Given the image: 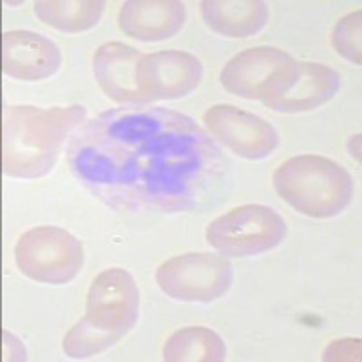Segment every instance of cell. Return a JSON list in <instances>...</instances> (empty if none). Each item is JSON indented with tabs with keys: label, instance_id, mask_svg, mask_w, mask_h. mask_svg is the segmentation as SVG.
Instances as JSON below:
<instances>
[{
	"label": "cell",
	"instance_id": "obj_1",
	"mask_svg": "<svg viewBox=\"0 0 362 362\" xmlns=\"http://www.w3.org/2000/svg\"><path fill=\"white\" fill-rule=\"evenodd\" d=\"M71 170L119 209L180 212L221 177L218 145L192 118L169 109H116L80 125L67 147Z\"/></svg>",
	"mask_w": 362,
	"mask_h": 362
},
{
	"label": "cell",
	"instance_id": "obj_2",
	"mask_svg": "<svg viewBox=\"0 0 362 362\" xmlns=\"http://www.w3.org/2000/svg\"><path fill=\"white\" fill-rule=\"evenodd\" d=\"M86 115L83 105L6 107L2 122V170L6 176L33 180L49 173L66 138L83 124Z\"/></svg>",
	"mask_w": 362,
	"mask_h": 362
},
{
	"label": "cell",
	"instance_id": "obj_3",
	"mask_svg": "<svg viewBox=\"0 0 362 362\" xmlns=\"http://www.w3.org/2000/svg\"><path fill=\"white\" fill-rule=\"evenodd\" d=\"M140 312V290L124 268H109L95 277L87 292L86 315L64 337L71 358H87L109 350L131 332Z\"/></svg>",
	"mask_w": 362,
	"mask_h": 362
},
{
	"label": "cell",
	"instance_id": "obj_4",
	"mask_svg": "<svg viewBox=\"0 0 362 362\" xmlns=\"http://www.w3.org/2000/svg\"><path fill=\"white\" fill-rule=\"evenodd\" d=\"M274 189L299 214L315 219L334 218L350 205L354 181L335 161L300 154L284 161L272 176Z\"/></svg>",
	"mask_w": 362,
	"mask_h": 362
},
{
	"label": "cell",
	"instance_id": "obj_5",
	"mask_svg": "<svg viewBox=\"0 0 362 362\" xmlns=\"http://www.w3.org/2000/svg\"><path fill=\"white\" fill-rule=\"evenodd\" d=\"M15 261L29 279L66 284L82 270L83 248L78 239L60 226H37L21 235Z\"/></svg>",
	"mask_w": 362,
	"mask_h": 362
},
{
	"label": "cell",
	"instance_id": "obj_6",
	"mask_svg": "<svg viewBox=\"0 0 362 362\" xmlns=\"http://www.w3.org/2000/svg\"><path fill=\"white\" fill-rule=\"evenodd\" d=\"M286 223L274 209L243 205L219 216L206 228V241L228 257H250L279 247Z\"/></svg>",
	"mask_w": 362,
	"mask_h": 362
},
{
	"label": "cell",
	"instance_id": "obj_7",
	"mask_svg": "<svg viewBox=\"0 0 362 362\" xmlns=\"http://www.w3.org/2000/svg\"><path fill=\"white\" fill-rule=\"evenodd\" d=\"M234 279L232 264L216 254L190 252L170 257L156 270L161 292L185 303H210L226 293Z\"/></svg>",
	"mask_w": 362,
	"mask_h": 362
},
{
	"label": "cell",
	"instance_id": "obj_8",
	"mask_svg": "<svg viewBox=\"0 0 362 362\" xmlns=\"http://www.w3.org/2000/svg\"><path fill=\"white\" fill-rule=\"evenodd\" d=\"M341 74L325 64L290 60L270 80L261 102L276 112H306L337 95Z\"/></svg>",
	"mask_w": 362,
	"mask_h": 362
},
{
	"label": "cell",
	"instance_id": "obj_9",
	"mask_svg": "<svg viewBox=\"0 0 362 362\" xmlns=\"http://www.w3.org/2000/svg\"><path fill=\"white\" fill-rule=\"evenodd\" d=\"M203 124L216 140L245 160H264L279 147V134L267 119L234 105L219 103L203 115Z\"/></svg>",
	"mask_w": 362,
	"mask_h": 362
},
{
	"label": "cell",
	"instance_id": "obj_10",
	"mask_svg": "<svg viewBox=\"0 0 362 362\" xmlns=\"http://www.w3.org/2000/svg\"><path fill=\"white\" fill-rule=\"evenodd\" d=\"M202 76L198 58L177 49L144 54L138 66V86L148 102L183 98L199 86Z\"/></svg>",
	"mask_w": 362,
	"mask_h": 362
},
{
	"label": "cell",
	"instance_id": "obj_11",
	"mask_svg": "<svg viewBox=\"0 0 362 362\" xmlns=\"http://www.w3.org/2000/svg\"><path fill=\"white\" fill-rule=\"evenodd\" d=\"M62 64V53L51 38L33 31L2 35V73L22 82L53 76Z\"/></svg>",
	"mask_w": 362,
	"mask_h": 362
},
{
	"label": "cell",
	"instance_id": "obj_12",
	"mask_svg": "<svg viewBox=\"0 0 362 362\" xmlns=\"http://www.w3.org/2000/svg\"><path fill=\"white\" fill-rule=\"evenodd\" d=\"M144 53L122 42L100 45L93 57V71L102 90L111 100L127 105L148 103L138 86V66Z\"/></svg>",
	"mask_w": 362,
	"mask_h": 362
},
{
	"label": "cell",
	"instance_id": "obj_13",
	"mask_svg": "<svg viewBox=\"0 0 362 362\" xmlns=\"http://www.w3.org/2000/svg\"><path fill=\"white\" fill-rule=\"evenodd\" d=\"M292 60L286 51L259 45L230 58L221 71L223 87L245 100H261L270 80Z\"/></svg>",
	"mask_w": 362,
	"mask_h": 362
},
{
	"label": "cell",
	"instance_id": "obj_14",
	"mask_svg": "<svg viewBox=\"0 0 362 362\" xmlns=\"http://www.w3.org/2000/svg\"><path fill=\"white\" fill-rule=\"evenodd\" d=\"M187 8L177 0H131L119 9L118 25L127 37L141 42H160L180 33Z\"/></svg>",
	"mask_w": 362,
	"mask_h": 362
},
{
	"label": "cell",
	"instance_id": "obj_15",
	"mask_svg": "<svg viewBox=\"0 0 362 362\" xmlns=\"http://www.w3.org/2000/svg\"><path fill=\"white\" fill-rule=\"evenodd\" d=\"M199 11L206 25L223 37H252L268 22V6L261 0H205Z\"/></svg>",
	"mask_w": 362,
	"mask_h": 362
},
{
	"label": "cell",
	"instance_id": "obj_16",
	"mask_svg": "<svg viewBox=\"0 0 362 362\" xmlns=\"http://www.w3.org/2000/svg\"><path fill=\"white\" fill-rule=\"evenodd\" d=\"M105 11L102 0H40L35 13L44 24L62 33H83L95 28Z\"/></svg>",
	"mask_w": 362,
	"mask_h": 362
},
{
	"label": "cell",
	"instance_id": "obj_17",
	"mask_svg": "<svg viewBox=\"0 0 362 362\" xmlns=\"http://www.w3.org/2000/svg\"><path fill=\"white\" fill-rule=\"evenodd\" d=\"M163 358L169 362H221L226 358V346L210 328L189 326L167 339Z\"/></svg>",
	"mask_w": 362,
	"mask_h": 362
},
{
	"label": "cell",
	"instance_id": "obj_18",
	"mask_svg": "<svg viewBox=\"0 0 362 362\" xmlns=\"http://www.w3.org/2000/svg\"><path fill=\"white\" fill-rule=\"evenodd\" d=\"M361 29H362V11L350 13L342 17L335 24L332 31V45L335 47L341 57L354 62L355 66H361L362 62V47H361Z\"/></svg>",
	"mask_w": 362,
	"mask_h": 362
},
{
	"label": "cell",
	"instance_id": "obj_19",
	"mask_svg": "<svg viewBox=\"0 0 362 362\" xmlns=\"http://www.w3.org/2000/svg\"><path fill=\"white\" fill-rule=\"evenodd\" d=\"M358 351H361V342L358 339H342V341H335L334 344H329L325 351V361H344L348 358L346 355H350V358H358Z\"/></svg>",
	"mask_w": 362,
	"mask_h": 362
},
{
	"label": "cell",
	"instance_id": "obj_20",
	"mask_svg": "<svg viewBox=\"0 0 362 362\" xmlns=\"http://www.w3.org/2000/svg\"><path fill=\"white\" fill-rule=\"evenodd\" d=\"M4 335V350H6V361H24L25 358V350L22 342L18 339L13 337L8 332H2Z\"/></svg>",
	"mask_w": 362,
	"mask_h": 362
}]
</instances>
